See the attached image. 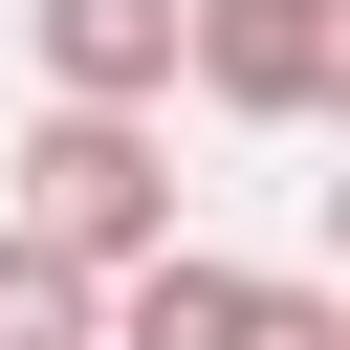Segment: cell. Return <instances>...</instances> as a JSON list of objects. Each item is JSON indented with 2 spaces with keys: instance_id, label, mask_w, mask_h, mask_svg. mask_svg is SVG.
Masks as SVG:
<instances>
[{
  "instance_id": "obj_2",
  "label": "cell",
  "mask_w": 350,
  "mask_h": 350,
  "mask_svg": "<svg viewBox=\"0 0 350 350\" xmlns=\"http://www.w3.org/2000/svg\"><path fill=\"white\" fill-rule=\"evenodd\" d=\"M88 350H350V306L328 284H284V262H219V241H153L109 306H88Z\"/></svg>"
},
{
  "instance_id": "obj_1",
  "label": "cell",
  "mask_w": 350,
  "mask_h": 350,
  "mask_svg": "<svg viewBox=\"0 0 350 350\" xmlns=\"http://www.w3.org/2000/svg\"><path fill=\"white\" fill-rule=\"evenodd\" d=\"M0 241H44L66 284H131V262L175 241V109H22Z\"/></svg>"
},
{
  "instance_id": "obj_5",
  "label": "cell",
  "mask_w": 350,
  "mask_h": 350,
  "mask_svg": "<svg viewBox=\"0 0 350 350\" xmlns=\"http://www.w3.org/2000/svg\"><path fill=\"white\" fill-rule=\"evenodd\" d=\"M88 306H109V284H66L44 241H0V350H88Z\"/></svg>"
},
{
  "instance_id": "obj_3",
  "label": "cell",
  "mask_w": 350,
  "mask_h": 350,
  "mask_svg": "<svg viewBox=\"0 0 350 350\" xmlns=\"http://www.w3.org/2000/svg\"><path fill=\"white\" fill-rule=\"evenodd\" d=\"M175 88L241 131H328L350 109V0H175Z\"/></svg>"
},
{
  "instance_id": "obj_4",
  "label": "cell",
  "mask_w": 350,
  "mask_h": 350,
  "mask_svg": "<svg viewBox=\"0 0 350 350\" xmlns=\"http://www.w3.org/2000/svg\"><path fill=\"white\" fill-rule=\"evenodd\" d=\"M44 109H175V0H22Z\"/></svg>"
}]
</instances>
